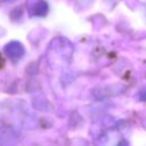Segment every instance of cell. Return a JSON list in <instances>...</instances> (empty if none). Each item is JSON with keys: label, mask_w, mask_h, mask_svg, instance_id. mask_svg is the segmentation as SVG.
I'll list each match as a JSON object with an SVG mask.
<instances>
[{"label": "cell", "mask_w": 146, "mask_h": 146, "mask_svg": "<svg viewBox=\"0 0 146 146\" xmlns=\"http://www.w3.org/2000/svg\"><path fill=\"white\" fill-rule=\"evenodd\" d=\"M10 1H14V0H0V2H10Z\"/></svg>", "instance_id": "obj_2"}, {"label": "cell", "mask_w": 146, "mask_h": 146, "mask_svg": "<svg viewBox=\"0 0 146 146\" xmlns=\"http://www.w3.org/2000/svg\"><path fill=\"white\" fill-rule=\"evenodd\" d=\"M26 8L32 16H44L48 13V3L44 0H26Z\"/></svg>", "instance_id": "obj_1"}]
</instances>
